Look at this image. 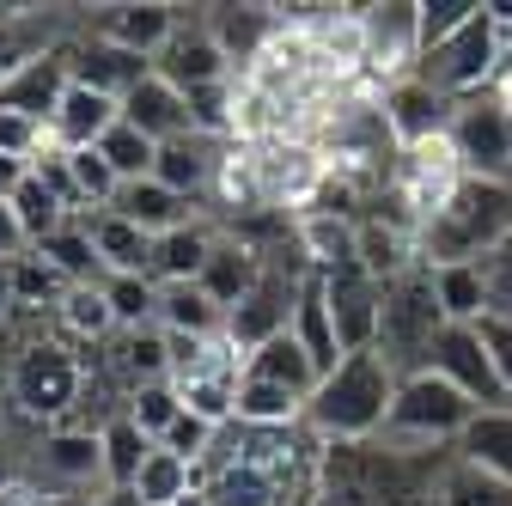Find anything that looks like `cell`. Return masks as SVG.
<instances>
[{
	"instance_id": "6da1fadb",
	"label": "cell",
	"mask_w": 512,
	"mask_h": 506,
	"mask_svg": "<svg viewBox=\"0 0 512 506\" xmlns=\"http://www.w3.org/2000/svg\"><path fill=\"white\" fill-rule=\"evenodd\" d=\"M330 446L299 427H220L214 452L196 470V488L214 506H317Z\"/></svg>"
},
{
	"instance_id": "7a4b0ae2",
	"label": "cell",
	"mask_w": 512,
	"mask_h": 506,
	"mask_svg": "<svg viewBox=\"0 0 512 506\" xmlns=\"http://www.w3.org/2000/svg\"><path fill=\"white\" fill-rule=\"evenodd\" d=\"M391 397H397V372L378 360V348L348 354L330 378H317V391L305 403V427L324 446H366V439L384 433Z\"/></svg>"
},
{
	"instance_id": "3957f363",
	"label": "cell",
	"mask_w": 512,
	"mask_h": 506,
	"mask_svg": "<svg viewBox=\"0 0 512 506\" xmlns=\"http://www.w3.org/2000/svg\"><path fill=\"white\" fill-rule=\"evenodd\" d=\"M512 238V183L494 177H458V189L445 196V208L421 226V263H482Z\"/></svg>"
},
{
	"instance_id": "277c9868",
	"label": "cell",
	"mask_w": 512,
	"mask_h": 506,
	"mask_svg": "<svg viewBox=\"0 0 512 506\" xmlns=\"http://www.w3.org/2000/svg\"><path fill=\"white\" fill-rule=\"evenodd\" d=\"M470 415H476V403H470L464 391H452L439 372L397 378V397H391V415H384L378 446H391V452H415V458H433V452L452 458V446L464 439Z\"/></svg>"
},
{
	"instance_id": "5b68a950",
	"label": "cell",
	"mask_w": 512,
	"mask_h": 506,
	"mask_svg": "<svg viewBox=\"0 0 512 506\" xmlns=\"http://www.w3.org/2000/svg\"><path fill=\"white\" fill-rule=\"evenodd\" d=\"M439 330H445V311H439V299H433V275H427V263L409 269L403 281L384 287V305H378V342H372V348H378V360L391 366L397 378L427 372Z\"/></svg>"
},
{
	"instance_id": "8992f818",
	"label": "cell",
	"mask_w": 512,
	"mask_h": 506,
	"mask_svg": "<svg viewBox=\"0 0 512 506\" xmlns=\"http://www.w3.org/2000/svg\"><path fill=\"white\" fill-rule=\"evenodd\" d=\"M500 61H506V49H500V25H494L488 7H476V19H470L458 37H445L439 49H427V55L415 61V80L433 86L439 98L464 104V98H482L488 80H500Z\"/></svg>"
},
{
	"instance_id": "52a82bcc",
	"label": "cell",
	"mask_w": 512,
	"mask_h": 506,
	"mask_svg": "<svg viewBox=\"0 0 512 506\" xmlns=\"http://www.w3.org/2000/svg\"><path fill=\"white\" fill-rule=\"evenodd\" d=\"M80 397V360L68 342H25L13 360V409L25 421H61Z\"/></svg>"
},
{
	"instance_id": "ba28073f",
	"label": "cell",
	"mask_w": 512,
	"mask_h": 506,
	"mask_svg": "<svg viewBox=\"0 0 512 506\" xmlns=\"http://www.w3.org/2000/svg\"><path fill=\"white\" fill-rule=\"evenodd\" d=\"M452 153L464 165V177H494L512 183V104L506 98H464L452 116Z\"/></svg>"
},
{
	"instance_id": "9c48e42d",
	"label": "cell",
	"mask_w": 512,
	"mask_h": 506,
	"mask_svg": "<svg viewBox=\"0 0 512 506\" xmlns=\"http://www.w3.org/2000/svg\"><path fill=\"white\" fill-rule=\"evenodd\" d=\"M427 372H439L452 391H464L476 409H500L506 391H500V372H494V354L482 342V324H445L439 342H433V360Z\"/></svg>"
},
{
	"instance_id": "30bf717a",
	"label": "cell",
	"mask_w": 512,
	"mask_h": 506,
	"mask_svg": "<svg viewBox=\"0 0 512 506\" xmlns=\"http://www.w3.org/2000/svg\"><path fill=\"white\" fill-rule=\"evenodd\" d=\"M360 43H366V68H384L391 86L409 80L415 61H421V0L360 7Z\"/></svg>"
},
{
	"instance_id": "8fae6325",
	"label": "cell",
	"mask_w": 512,
	"mask_h": 506,
	"mask_svg": "<svg viewBox=\"0 0 512 506\" xmlns=\"http://www.w3.org/2000/svg\"><path fill=\"white\" fill-rule=\"evenodd\" d=\"M324 305L336 318V336H342V354H366L378 342V305H384V287L360 269V263H342V269H324Z\"/></svg>"
},
{
	"instance_id": "7c38bea8",
	"label": "cell",
	"mask_w": 512,
	"mask_h": 506,
	"mask_svg": "<svg viewBox=\"0 0 512 506\" xmlns=\"http://www.w3.org/2000/svg\"><path fill=\"white\" fill-rule=\"evenodd\" d=\"M378 110H384V129H391V141H397L403 153H409V147H433V141H445V135H452V116H458L452 98H439V92L421 86L415 74L397 80V86H384Z\"/></svg>"
},
{
	"instance_id": "4fadbf2b",
	"label": "cell",
	"mask_w": 512,
	"mask_h": 506,
	"mask_svg": "<svg viewBox=\"0 0 512 506\" xmlns=\"http://www.w3.org/2000/svg\"><path fill=\"white\" fill-rule=\"evenodd\" d=\"M183 13H189V7H183ZM153 74L189 98V92L226 86V80H232V61H226V49L214 43V31H208V19H202V25H177V37L153 55Z\"/></svg>"
},
{
	"instance_id": "5bb4252c",
	"label": "cell",
	"mask_w": 512,
	"mask_h": 506,
	"mask_svg": "<svg viewBox=\"0 0 512 506\" xmlns=\"http://www.w3.org/2000/svg\"><path fill=\"white\" fill-rule=\"evenodd\" d=\"M299 287H305V281H287V275L263 269V281H256V287L226 311V336H232L244 354L263 348V342H275V336H287L293 305H299Z\"/></svg>"
},
{
	"instance_id": "9a60e30c",
	"label": "cell",
	"mask_w": 512,
	"mask_h": 506,
	"mask_svg": "<svg viewBox=\"0 0 512 506\" xmlns=\"http://www.w3.org/2000/svg\"><path fill=\"white\" fill-rule=\"evenodd\" d=\"M183 25V7H165V0H122V7H98L92 37L116 43V49H135V55H159Z\"/></svg>"
},
{
	"instance_id": "2e32d148",
	"label": "cell",
	"mask_w": 512,
	"mask_h": 506,
	"mask_svg": "<svg viewBox=\"0 0 512 506\" xmlns=\"http://www.w3.org/2000/svg\"><path fill=\"white\" fill-rule=\"evenodd\" d=\"M37 464L55 488H104V439L92 427H49Z\"/></svg>"
},
{
	"instance_id": "e0dca14e",
	"label": "cell",
	"mask_w": 512,
	"mask_h": 506,
	"mask_svg": "<svg viewBox=\"0 0 512 506\" xmlns=\"http://www.w3.org/2000/svg\"><path fill=\"white\" fill-rule=\"evenodd\" d=\"M74 80L122 104L135 86L153 80V61L135 55V49H116V43H104V37H86V43H74Z\"/></svg>"
},
{
	"instance_id": "ac0fdd59",
	"label": "cell",
	"mask_w": 512,
	"mask_h": 506,
	"mask_svg": "<svg viewBox=\"0 0 512 506\" xmlns=\"http://www.w3.org/2000/svg\"><path fill=\"white\" fill-rule=\"evenodd\" d=\"M116 122H122V104L74 80V86H68V98H61V104H55V116H49V135H55V147L86 153V147H98V141L116 129Z\"/></svg>"
},
{
	"instance_id": "d6986e66",
	"label": "cell",
	"mask_w": 512,
	"mask_h": 506,
	"mask_svg": "<svg viewBox=\"0 0 512 506\" xmlns=\"http://www.w3.org/2000/svg\"><path fill=\"white\" fill-rule=\"evenodd\" d=\"M122 122H135V129L153 141V147H171V141H183V135H196V116H189V98L177 92V86H165L159 74L147 80V86H135L122 98Z\"/></svg>"
},
{
	"instance_id": "ffe728a7",
	"label": "cell",
	"mask_w": 512,
	"mask_h": 506,
	"mask_svg": "<svg viewBox=\"0 0 512 506\" xmlns=\"http://www.w3.org/2000/svg\"><path fill=\"white\" fill-rule=\"evenodd\" d=\"M208 31L232 68H256L263 49L281 37V13L275 7H208Z\"/></svg>"
},
{
	"instance_id": "44dd1931",
	"label": "cell",
	"mask_w": 512,
	"mask_h": 506,
	"mask_svg": "<svg viewBox=\"0 0 512 506\" xmlns=\"http://www.w3.org/2000/svg\"><path fill=\"white\" fill-rule=\"evenodd\" d=\"M293 342L311 354V366H317V378H330L348 354H342V336H336V318H330V305H324V281L317 275H305V287H299V305H293Z\"/></svg>"
},
{
	"instance_id": "7402d4cb",
	"label": "cell",
	"mask_w": 512,
	"mask_h": 506,
	"mask_svg": "<svg viewBox=\"0 0 512 506\" xmlns=\"http://www.w3.org/2000/svg\"><path fill=\"white\" fill-rule=\"evenodd\" d=\"M452 458L470 464V470H482V476L512 482V403H500V409H476L470 427H464V439L452 446Z\"/></svg>"
},
{
	"instance_id": "603a6c76",
	"label": "cell",
	"mask_w": 512,
	"mask_h": 506,
	"mask_svg": "<svg viewBox=\"0 0 512 506\" xmlns=\"http://www.w3.org/2000/svg\"><path fill=\"white\" fill-rule=\"evenodd\" d=\"M220 159H226V153H220V141H208V135H183V141L159 147L153 177H159L165 189H177L183 202H196V196H208V189H214Z\"/></svg>"
},
{
	"instance_id": "cb8c5ba5",
	"label": "cell",
	"mask_w": 512,
	"mask_h": 506,
	"mask_svg": "<svg viewBox=\"0 0 512 506\" xmlns=\"http://www.w3.org/2000/svg\"><path fill=\"white\" fill-rule=\"evenodd\" d=\"M110 214H122L128 226H141L147 238H165V232H177L183 220H196V214H189V202L177 196V189H165L159 177L122 183V189H116V202H110Z\"/></svg>"
},
{
	"instance_id": "d4e9b609",
	"label": "cell",
	"mask_w": 512,
	"mask_h": 506,
	"mask_svg": "<svg viewBox=\"0 0 512 506\" xmlns=\"http://www.w3.org/2000/svg\"><path fill=\"white\" fill-rule=\"evenodd\" d=\"M159 330L165 336H226V305L202 281L159 287Z\"/></svg>"
},
{
	"instance_id": "484cf974",
	"label": "cell",
	"mask_w": 512,
	"mask_h": 506,
	"mask_svg": "<svg viewBox=\"0 0 512 506\" xmlns=\"http://www.w3.org/2000/svg\"><path fill=\"white\" fill-rule=\"evenodd\" d=\"M214 238L220 232L208 220H183L177 232L153 238V281L159 287H171V281H202V269L214 257Z\"/></svg>"
},
{
	"instance_id": "4316f807",
	"label": "cell",
	"mask_w": 512,
	"mask_h": 506,
	"mask_svg": "<svg viewBox=\"0 0 512 506\" xmlns=\"http://www.w3.org/2000/svg\"><path fill=\"white\" fill-rule=\"evenodd\" d=\"M86 232L98 244V263L104 275H153V238L141 226H128L122 214H86Z\"/></svg>"
},
{
	"instance_id": "83f0119b",
	"label": "cell",
	"mask_w": 512,
	"mask_h": 506,
	"mask_svg": "<svg viewBox=\"0 0 512 506\" xmlns=\"http://www.w3.org/2000/svg\"><path fill=\"white\" fill-rule=\"evenodd\" d=\"M244 378L281 385V391H293V397H305V403H311V391H317V366H311V354L293 342V330L275 336V342H263V348H250V354H244Z\"/></svg>"
},
{
	"instance_id": "f1b7e54d",
	"label": "cell",
	"mask_w": 512,
	"mask_h": 506,
	"mask_svg": "<svg viewBox=\"0 0 512 506\" xmlns=\"http://www.w3.org/2000/svg\"><path fill=\"white\" fill-rule=\"evenodd\" d=\"M263 269H269V263L256 257V250H250L244 238H214V257H208V269H202V287H208V293L232 311V305H238L256 281H263Z\"/></svg>"
},
{
	"instance_id": "f546056e",
	"label": "cell",
	"mask_w": 512,
	"mask_h": 506,
	"mask_svg": "<svg viewBox=\"0 0 512 506\" xmlns=\"http://www.w3.org/2000/svg\"><path fill=\"white\" fill-rule=\"evenodd\" d=\"M433 275V299L445 311V324H482L488 318V275L482 263H445V269H427Z\"/></svg>"
},
{
	"instance_id": "4dcf8cb0",
	"label": "cell",
	"mask_w": 512,
	"mask_h": 506,
	"mask_svg": "<svg viewBox=\"0 0 512 506\" xmlns=\"http://www.w3.org/2000/svg\"><path fill=\"white\" fill-rule=\"evenodd\" d=\"M98 439H104V488H135V476L153 458V439L128 421V415H110L98 427Z\"/></svg>"
},
{
	"instance_id": "1f68e13d",
	"label": "cell",
	"mask_w": 512,
	"mask_h": 506,
	"mask_svg": "<svg viewBox=\"0 0 512 506\" xmlns=\"http://www.w3.org/2000/svg\"><path fill=\"white\" fill-rule=\"evenodd\" d=\"M37 257L55 269V275H68L74 287H92V281H104V263H98V244H92V232H86V220H68L55 238H43L37 244Z\"/></svg>"
},
{
	"instance_id": "d6a6232c",
	"label": "cell",
	"mask_w": 512,
	"mask_h": 506,
	"mask_svg": "<svg viewBox=\"0 0 512 506\" xmlns=\"http://www.w3.org/2000/svg\"><path fill=\"white\" fill-rule=\"evenodd\" d=\"M116 366H122V378H128V391L165 385V378H171V342H165V330H159V324H147V330H122Z\"/></svg>"
},
{
	"instance_id": "836d02e7",
	"label": "cell",
	"mask_w": 512,
	"mask_h": 506,
	"mask_svg": "<svg viewBox=\"0 0 512 506\" xmlns=\"http://www.w3.org/2000/svg\"><path fill=\"white\" fill-rule=\"evenodd\" d=\"M238 421L244 427H299L305 421V397L263 385V378H238Z\"/></svg>"
},
{
	"instance_id": "e575fe53",
	"label": "cell",
	"mask_w": 512,
	"mask_h": 506,
	"mask_svg": "<svg viewBox=\"0 0 512 506\" xmlns=\"http://www.w3.org/2000/svg\"><path fill=\"white\" fill-rule=\"evenodd\" d=\"M104 299L116 311V330L159 324V281L153 275H104Z\"/></svg>"
},
{
	"instance_id": "d590c367",
	"label": "cell",
	"mask_w": 512,
	"mask_h": 506,
	"mask_svg": "<svg viewBox=\"0 0 512 506\" xmlns=\"http://www.w3.org/2000/svg\"><path fill=\"white\" fill-rule=\"evenodd\" d=\"M439 506H512V482L482 476V470H470V464H458V458H445Z\"/></svg>"
},
{
	"instance_id": "8d00e7d4",
	"label": "cell",
	"mask_w": 512,
	"mask_h": 506,
	"mask_svg": "<svg viewBox=\"0 0 512 506\" xmlns=\"http://www.w3.org/2000/svg\"><path fill=\"white\" fill-rule=\"evenodd\" d=\"M98 153H104V165H110L122 183H141V177H153V165H159V147L135 129V122H116V129L98 141Z\"/></svg>"
},
{
	"instance_id": "74e56055",
	"label": "cell",
	"mask_w": 512,
	"mask_h": 506,
	"mask_svg": "<svg viewBox=\"0 0 512 506\" xmlns=\"http://www.w3.org/2000/svg\"><path fill=\"white\" fill-rule=\"evenodd\" d=\"M122 415L135 421V427L153 439V446H159V439L177 427V415H183V397H177V385H171V378H165V385H141V391H128Z\"/></svg>"
},
{
	"instance_id": "f35d334b",
	"label": "cell",
	"mask_w": 512,
	"mask_h": 506,
	"mask_svg": "<svg viewBox=\"0 0 512 506\" xmlns=\"http://www.w3.org/2000/svg\"><path fill=\"white\" fill-rule=\"evenodd\" d=\"M189 488H196V470H189L183 458H171V452H159V446H153L147 470L135 476V494H141V506H177Z\"/></svg>"
},
{
	"instance_id": "ab89813d",
	"label": "cell",
	"mask_w": 512,
	"mask_h": 506,
	"mask_svg": "<svg viewBox=\"0 0 512 506\" xmlns=\"http://www.w3.org/2000/svg\"><path fill=\"white\" fill-rule=\"evenodd\" d=\"M61 330L80 336V342H98V336L116 330V311H110V299H104V281L74 287L68 299H61Z\"/></svg>"
},
{
	"instance_id": "60d3db41",
	"label": "cell",
	"mask_w": 512,
	"mask_h": 506,
	"mask_svg": "<svg viewBox=\"0 0 512 506\" xmlns=\"http://www.w3.org/2000/svg\"><path fill=\"white\" fill-rule=\"evenodd\" d=\"M68 293H74V281L55 275L37 250H25V257L13 263V299H19V305H55V311H61V299H68Z\"/></svg>"
},
{
	"instance_id": "b9f144b4",
	"label": "cell",
	"mask_w": 512,
	"mask_h": 506,
	"mask_svg": "<svg viewBox=\"0 0 512 506\" xmlns=\"http://www.w3.org/2000/svg\"><path fill=\"white\" fill-rule=\"evenodd\" d=\"M13 214H19V226H25V238H31V250H37L43 238H55L61 226H68V220H74V214H68V208H61V202L49 196V189H43V183H37V177H31V183L19 189V196H13Z\"/></svg>"
},
{
	"instance_id": "7bdbcfd3",
	"label": "cell",
	"mask_w": 512,
	"mask_h": 506,
	"mask_svg": "<svg viewBox=\"0 0 512 506\" xmlns=\"http://www.w3.org/2000/svg\"><path fill=\"white\" fill-rule=\"evenodd\" d=\"M476 19V0H421V55L439 49L445 37H458Z\"/></svg>"
},
{
	"instance_id": "ee69618b",
	"label": "cell",
	"mask_w": 512,
	"mask_h": 506,
	"mask_svg": "<svg viewBox=\"0 0 512 506\" xmlns=\"http://www.w3.org/2000/svg\"><path fill=\"white\" fill-rule=\"evenodd\" d=\"M482 275H488V318H506L512 324V238L482 257Z\"/></svg>"
},
{
	"instance_id": "f6af8a7d",
	"label": "cell",
	"mask_w": 512,
	"mask_h": 506,
	"mask_svg": "<svg viewBox=\"0 0 512 506\" xmlns=\"http://www.w3.org/2000/svg\"><path fill=\"white\" fill-rule=\"evenodd\" d=\"M25 13H31V7H0V86H7V80L25 68V61L37 55V49H25V43H19V25H25Z\"/></svg>"
},
{
	"instance_id": "bcb514c9",
	"label": "cell",
	"mask_w": 512,
	"mask_h": 506,
	"mask_svg": "<svg viewBox=\"0 0 512 506\" xmlns=\"http://www.w3.org/2000/svg\"><path fill=\"white\" fill-rule=\"evenodd\" d=\"M43 147V122L19 116V110H0V153L7 159H31Z\"/></svg>"
},
{
	"instance_id": "7dc6e473",
	"label": "cell",
	"mask_w": 512,
	"mask_h": 506,
	"mask_svg": "<svg viewBox=\"0 0 512 506\" xmlns=\"http://www.w3.org/2000/svg\"><path fill=\"white\" fill-rule=\"evenodd\" d=\"M482 342H488V354H494L500 391H506V403H512V324H506V318H482Z\"/></svg>"
},
{
	"instance_id": "c3c4849f",
	"label": "cell",
	"mask_w": 512,
	"mask_h": 506,
	"mask_svg": "<svg viewBox=\"0 0 512 506\" xmlns=\"http://www.w3.org/2000/svg\"><path fill=\"white\" fill-rule=\"evenodd\" d=\"M25 250H31V238H25V226H19L13 202H0V263H19Z\"/></svg>"
},
{
	"instance_id": "681fc988",
	"label": "cell",
	"mask_w": 512,
	"mask_h": 506,
	"mask_svg": "<svg viewBox=\"0 0 512 506\" xmlns=\"http://www.w3.org/2000/svg\"><path fill=\"white\" fill-rule=\"evenodd\" d=\"M25 183H31V159H7V153H0V202H13Z\"/></svg>"
},
{
	"instance_id": "f907efd6",
	"label": "cell",
	"mask_w": 512,
	"mask_h": 506,
	"mask_svg": "<svg viewBox=\"0 0 512 506\" xmlns=\"http://www.w3.org/2000/svg\"><path fill=\"white\" fill-rule=\"evenodd\" d=\"M80 506H141V494H135V488H98V494L80 500Z\"/></svg>"
},
{
	"instance_id": "816d5d0a",
	"label": "cell",
	"mask_w": 512,
	"mask_h": 506,
	"mask_svg": "<svg viewBox=\"0 0 512 506\" xmlns=\"http://www.w3.org/2000/svg\"><path fill=\"white\" fill-rule=\"evenodd\" d=\"M13 263H0V324H7V311H13Z\"/></svg>"
},
{
	"instance_id": "f5cc1de1",
	"label": "cell",
	"mask_w": 512,
	"mask_h": 506,
	"mask_svg": "<svg viewBox=\"0 0 512 506\" xmlns=\"http://www.w3.org/2000/svg\"><path fill=\"white\" fill-rule=\"evenodd\" d=\"M13 482H19V476H13V464H7V452H0V494H7Z\"/></svg>"
},
{
	"instance_id": "db71d44e",
	"label": "cell",
	"mask_w": 512,
	"mask_h": 506,
	"mask_svg": "<svg viewBox=\"0 0 512 506\" xmlns=\"http://www.w3.org/2000/svg\"><path fill=\"white\" fill-rule=\"evenodd\" d=\"M177 506H214V500H208V494H202V488H189V494H183V500H177Z\"/></svg>"
}]
</instances>
